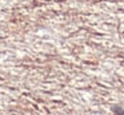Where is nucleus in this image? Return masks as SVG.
Wrapping results in <instances>:
<instances>
[{
	"label": "nucleus",
	"instance_id": "obj_1",
	"mask_svg": "<svg viewBox=\"0 0 124 115\" xmlns=\"http://www.w3.org/2000/svg\"><path fill=\"white\" fill-rule=\"evenodd\" d=\"M113 111H117L119 112L117 115H124V111L121 108H119V107H113Z\"/></svg>",
	"mask_w": 124,
	"mask_h": 115
}]
</instances>
